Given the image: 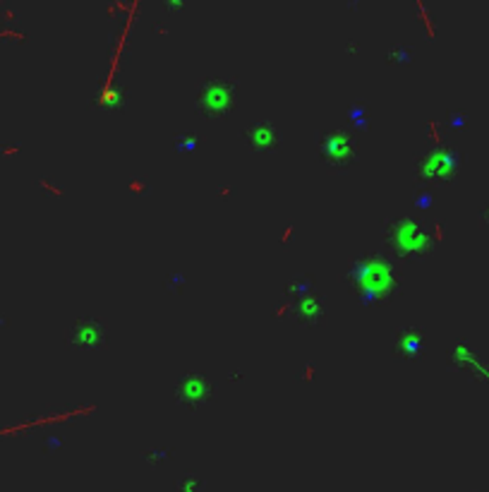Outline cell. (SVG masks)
Listing matches in <instances>:
<instances>
[{
    "instance_id": "6da1fadb",
    "label": "cell",
    "mask_w": 489,
    "mask_h": 492,
    "mask_svg": "<svg viewBox=\"0 0 489 492\" xmlns=\"http://www.w3.org/2000/svg\"><path fill=\"white\" fill-rule=\"evenodd\" d=\"M355 276V286L362 290L364 298H381L389 293L393 286V272L386 262L381 260H364L355 269H350Z\"/></svg>"
},
{
    "instance_id": "7a4b0ae2",
    "label": "cell",
    "mask_w": 489,
    "mask_h": 492,
    "mask_svg": "<svg viewBox=\"0 0 489 492\" xmlns=\"http://www.w3.org/2000/svg\"><path fill=\"white\" fill-rule=\"evenodd\" d=\"M391 243L401 255H418V253H425L427 250L430 238H427L425 228L420 226L418 221L401 219L391 231Z\"/></svg>"
},
{
    "instance_id": "3957f363",
    "label": "cell",
    "mask_w": 489,
    "mask_h": 492,
    "mask_svg": "<svg viewBox=\"0 0 489 492\" xmlns=\"http://www.w3.org/2000/svg\"><path fill=\"white\" fill-rule=\"evenodd\" d=\"M235 99V85L228 80H211L206 82L204 89H201L199 94V106L204 113H223V111L230 108V104H233Z\"/></svg>"
},
{
    "instance_id": "277c9868",
    "label": "cell",
    "mask_w": 489,
    "mask_h": 492,
    "mask_svg": "<svg viewBox=\"0 0 489 492\" xmlns=\"http://www.w3.org/2000/svg\"><path fill=\"white\" fill-rule=\"evenodd\" d=\"M319 152H322V156L329 164L343 166L353 159V139L348 132L329 130V132H324L322 142H319Z\"/></svg>"
},
{
    "instance_id": "5b68a950",
    "label": "cell",
    "mask_w": 489,
    "mask_h": 492,
    "mask_svg": "<svg viewBox=\"0 0 489 492\" xmlns=\"http://www.w3.org/2000/svg\"><path fill=\"white\" fill-rule=\"evenodd\" d=\"M453 166H456V154L441 147L427 156L420 169H423L425 178H448L453 173Z\"/></svg>"
},
{
    "instance_id": "8992f818",
    "label": "cell",
    "mask_w": 489,
    "mask_h": 492,
    "mask_svg": "<svg viewBox=\"0 0 489 492\" xmlns=\"http://www.w3.org/2000/svg\"><path fill=\"white\" fill-rule=\"evenodd\" d=\"M209 379L201 377V374H187L183 377V382L178 384V396L180 401H187V404H199L206 394H209Z\"/></svg>"
},
{
    "instance_id": "52a82bcc",
    "label": "cell",
    "mask_w": 489,
    "mask_h": 492,
    "mask_svg": "<svg viewBox=\"0 0 489 492\" xmlns=\"http://www.w3.org/2000/svg\"><path fill=\"white\" fill-rule=\"evenodd\" d=\"M72 339H75V344H80L82 349H97L101 341H104V329L94 320H82V322H77L75 337Z\"/></svg>"
},
{
    "instance_id": "ba28073f",
    "label": "cell",
    "mask_w": 489,
    "mask_h": 492,
    "mask_svg": "<svg viewBox=\"0 0 489 492\" xmlns=\"http://www.w3.org/2000/svg\"><path fill=\"white\" fill-rule=\"evenodd\" d=\"M453 360L458 363L460 367H468V370H473L475 374H480V377L489 379V365L487 363H482L477 353L468 349V344H458L456 349H453Z\"/></svg>"
},
{
    "instance_id": "9c48e42d",
    "label": "cell",
    "mask_w": 489,
    "mask_h": 492,
    "mask_svg": "<svg viewBox=\"0 0 489 492\" xmlns=\"http://www.w3.org/2000/svg\"><path fill=\"white\" fill-rule=\"evenodd\" d=\"M247 137H250L260 149H269L274 142H276V130H274L271 122L260 120V122H255L250 130H247Z\"/></svg>"
},
{
    "instance_id": "30bf717a",
    "label": "cell",
    "mask_w": 489,
    "mask_h": 492,
    "mask_svg": "<svg viewBox=\"0 0 489 492\" xmlns=\"http://www.w3.org/2000/svg\"><path fill=\"white\" fill-rule=\"evenodd\" d=\"M396 346H398V351H403V353L415 356V353H420V349H423V339H420V334H415V332H406L398 337Z\"/></svg>"
},
{
    "instance_id": "8fae6325",
    "label": "cell",
    "mask_w": 489,
    "mask_h": 492,
    "mask_svg": "<svg viewBox=\"0 0 489 492\" xmlns=\"http://www.w3.org/2000/svg\"><path fill=\"white\" fill-rule=\"evenodd\" d=\"M367 118H369V115H367V111H364L362 104L355 106V108H350V120H353V122H364Z\"/></svg>"
},
{
    "instance_id": "7c38bea8",
    "label": "cell",
    "mask_w": 489,
    "mask_h": 492,
    "mask_svg": "<svg viewBox=\"0 0 489 492\" xmlns=\"http://www.w3.org/2000/svg\"><path fill=\"white\" fill-rule=\"evenodd\" d=\"M485 216H487V221H489V206H487V209H485Z\"/></svg>"
}]
</instances>
